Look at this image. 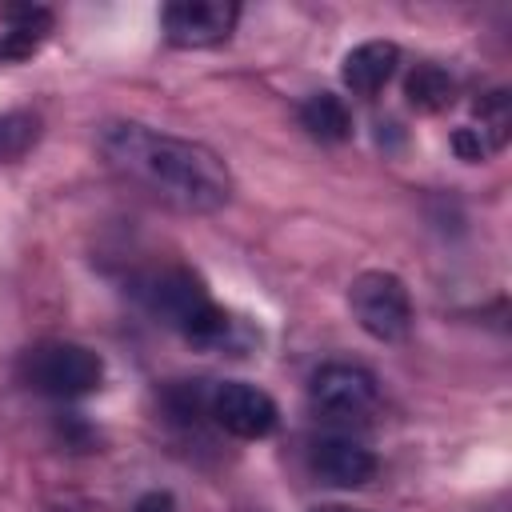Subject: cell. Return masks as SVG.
Segmentation results:
<instances>
[{"instance_id":"6da1fadb","label":"cell","mask_w":512,"mask_h":512,"mask_svg":"<svg viewBox=\"0 0 512 512\" xmlns=\"http://www.w3.org/2000/svg\"><path fill=\"white\" fill-rule=\"evenodd\" d=\"M100 152L112 172L180 212H220L232 200L228 164L196 140L112 120L100 128Z\"/></svg>"},{"instance_id":"7a4b0ae2","label":"cell","mask_w":512,"mask_h":512,"mask_svg":"<svg viewBox=\"0 0 512 512\" xmlns=\"http://www.w3.org/2000/svg\"><path fill=\"white\" fill-rule=\"evenodd\" d=\"M132 292L152 316H160L168 328H176L180 336H188L196 344H224V336L232 328L228 312L208 296L200 276L188 268H156V272L140 276Z\"/></svg>"},{"instance_id":"3957f363","label":"cell","mask_w":512,"mask_h":512,"mask_svg":"<svg viewBox=\"0 0 512 512\" xmlns=\"http://www.w3.org/2000/svg\"><path fill=\"white\" fill-rule=\"evenodd\" d=\"M20 380L32 392H44L56 400H76V396H88L100 388L104 360L76 340H44L20 356Z\"/></svg>"},{"instance_id":"277c9868","label":"cell","mask_w":512,"mask_h":512,"mask_svg":"<svg viewBox=\"0 0 512 512\" xmlns=\"http://www.w3.org/2000/svg\"><path fill=\"white\" fill-rule=\"evenodd\" d=\"M348 308L356 316V324L372 336V340H404L408 328H412V296L404 288L400 276L384 272V268H372V272H360L348 288Z\"/></svg>"},{"instance_id":"5b68a950","label":"cell","mask_w":512,"mask_h":512,"mask_svg":"<svg viewBox=\"0 0 512 512\" xmlns=\"http://www.w3.org/2000/svg\"><path fill=\"white\" fill-rule=\"evenodd\" d=\"M208 412L228 436H240V440H264L280 420L276 400L264 388L248 384V380L216 384L212 396H208Z\"/></svg>"},{"instance_id":"8992f818","label":"cell","mask_w":512,"mask_h":512,"mask_svg":"<svg viewBox=\"0 0 512 512\" xmlns=\"http://www.w3.org/2000/svg\"><path fill=\"white\" fill-rule=\"evenodd\" d=\"M236 16L232 0H176L160 12V24L176 48H212L232 36Z\"/></svg>"},{"instance_id":"52a82bcc","label":"cell","mask_w":512,"mask_h":512,"mask_svg":"<svg viewBox=\"0 0 512 512\" xmlns=\"http://www.w3.org/2000/svg\"><path fill=\"white\" fill-rule=\"evenodd\" d=\"M308 392H312V404L332 420L368 416L380 400L376 376L360 364H324V368H316Z\"/></svg>"},{"instance_id":"ba28073f","label":"cell","mask_w":512,"mask_h":512,"mask_svg":"<svg viewBox=\"0 0 512 512\" xmlns=\"http://www.w3.org/2000/svg\"><path fill=\"white\" fill-rule=\"evenodd\" d=\"M312 472L332 488H364L376 476V456L348 436H320L308 452Z\"/></svg>"},{"instance_id":"9c48e42d","label":"cell","mask_w":512,"mask_h":512,"mask_svg":"<svg viewBox=\"0 0 512 512\" xmlns=\"http://www.w3.org/2000/svg\"><path fill=\"white\" fill-rule=\"evenodd\" d=\"M396 64H400V48H396L392 40H368V44H356V48L344 56L340 76H344V84H348L356 96H376V92L392 80Z\"/></svg>"},{"instance_id":"30bf717a","label":"cell","mask_w":512,"mask_h":512,"mask_svg":"<svg viewBox=\"0 0 512 512\" xmlns=\"http://www.w3.org/2000/svg\"><path fill=\"white\" fill-rule=\"evenodd\" d=\"M4 28H0V64L28 60L52 32V12L24 4V8H4Z\"/></svg>"},{"instance_id":"8fae6325","label":"cell","mask_w":512,"mask_h":512,"mask_svg":"<svg viewBox=\"0 0 512 512\" xmlns=\"http://www.w3.org/2000/svg\"><path fill=\"white\" fill-rule=\"evenodd\" d=\"M300 120H304V128H308L312 136H320V140H328V144H340V140L352 136V112H348V104H344L336 92H316V96H308V100L300 104Z\"/></svg>"},{"instance_id":"7c38bea8","label":"cell","mask_w":512,"mask_h":512,"mask_svg":"<svg viewBox=\"0 0 512 512\" xmlns=\"http://www.w3.org/2000/svg\"><path fill=\"white\" fill-rule=\"evenodd\" d=\"M404 96L416 112H444L456 96V84L440 64H416L404 80Z\"/></svg>"},{"instance_id":"4fadbf2b","label":"cell","mask_w":512,"mask_h":512,"mask_svg":"<svg viewBox=\"0 0 512 512\" xmlns=\"http://www.w3.org/2000/svg\"><path fill=\"white\" fill-rule=\"evenodd\" d=\"M36 140H40V116L36 112H24V108L0 112V164L28 156Z\"/></svg>"},{"instance_id":"5bb4252c","label":"cell","mask_w":512,"mask_h":512,"mask_svg":"<svg viewBox=\"0 0 512 512\" xmlns=\"http://www.w3.org/2000/svg\"><path fill=\"white\" fill-rule=\"evenodd\" d=\"M476 116H480V132L488 136V144H492V148H504V140H508V120H512V112H508V92H488V96H480V100H476Z\"/></svg>"},{"instance_id":"9a60e30c","label":"cell","mask_w":512,"mask_h":512,"mask_svg":"<svg viewBox=\"0 0 512 512\" xmlns=\"http://www.w3.org/2000/svg\"><path fill=\"white\" fill-rule=\"evenodd\" d=\"M452 148H456V156H460V160H468V164L488 160V156L496 152L480 128H456V132H452Z\"/></svg>"},{"instance_id":"2e32d148","label":"cell","mask_w":512,"mask_h":512,"mask_svg":"<svg viewBox=\"0 0 512 512\" xmlns=\"http://www.w3.org/2000/svg\"><path fill=\"white\" fill-rule=\"evenodd\" d=\"M172 508H176L172 504V492H144L132 512H172Z\"/></svg>"},{"instance_id":"e0dca14e","label":"cell","mask_w":512,"mask_h":512,"mask_svg":"<svg viewBox=\"0 0 512 512\" xmlns=\"http://www.w3.org/2000/svg\"><path fill=\"white\" fill-rule=\"evenodd\" d=\"M316 512H356V508H340V504H328V508H316Z\"/></svg>"}]
</instances>
